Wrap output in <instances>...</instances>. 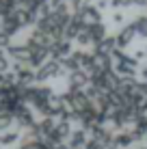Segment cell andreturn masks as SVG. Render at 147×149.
Listing matches in <instances>:
<instances>
[{
  "mask_svg": "<svg viewBox=\"0 0 147 149\" xmlns=\"http://www.w3.org/2000/svg\"><path fill=\"white\" fill-rule=\"evenodd\" d=\"M35 74H37V82H48L50 78H59V76H63L65 67L61 65V61L50 58L45 65H41L39 69H35Z\"/></svg>",
  "mask_w": 147,
  "mask_h": 149,
  "instance_id": "cell-1",
  "label": "cell"
},
{
  "mask_svg": "<svg viewBox=\"0 0 147 149\" xmlns=\"http://www.w3.org/2000/svg\"><path fill=\"white\" fill-rule=\"evenodd\" d=\"M136 69H139V61L130 54H125L121 61L115 63V71H117L121 78H132V76H136Z\"/></svg>",
  "mask_w": 147,
  "mask_h": 149,
  "instance_id": "cell-2",
  "label": "cell"
},
{
  "mask_svg": "<svg viewBox=\"0 0 147 149\" xmlns=\"http://www.w3.org/2000/svg\"><path fill=\"white\" fill-rule=\"evenodd\" d=\"M72 54V43L67 39H52V45H50V58L54 61H63L65 56Z\"/></svg>",
  "mask_w": 147,
  "mask_h": 149,
  "instance_id": "cell-3",
  "label": "cell"
},
{
  "mask_svg": "<svg viewBox=\"0 0 147 149\" xmlns=\"http://www.w3.org/2000/svg\"><path fill=\"white\" fill-rule=\"evenodd\" d=\"M48 56H50V50L48 48H35V50H30V54L26 58V65L30 69H39L41 65L48 63Z\"/></svg>",
  "mask_w": 147,
  "mask_h": 149,
  "instance_id": "cell-4",
  "label": "cell"
},
{
  "mask_svg": "<svg viewBox=\"0 0 147 149\" xmlns=\"http://www.w3.org/2000/svg\"><path fill=\"white\" fill-rule=\"evenodd\" d=\"M134 37H136V30H134V26H132V22H128L125 26L119 28L117 35H115V39H117V48H119V50H125L130 43H132Z\"/></svg>",
  "mask_w": 147,
  "mask_h": 149,
  "instance_id": "cell-5",
  "label": "cell"
},
{
  "mask_svg": "<svg viewBox=\"0 0 147 149\" xmlns=\"http://www.w3.org/2000/svg\"><path fill=\"white\" fill-rule=\"evenodd\" d=\"M89 132L84 130V127H76V130H72V134H69L67 138V147L69 149H84L89 143Z\"/></svg>",
  "mask_w": 147,
  "mask_h": 149,
  "instance_id": "cell-6",
  "label": "cell"
},
{
  "mask_svg": "<svg viewBox=\"0 0 147 149\" xmlns=\"http://www.w3.org/2000/svg\"><path fill=\"white\" fill-rule=\"evenodd\" d=\"M67 84H69V89H87L91 84V74L84 71V69H78V71H74V74H69Z\"/></svg>",
  "mask_w": 147,
  "mask_h": 149,
  "instance_id": "cell-7",
  "label": "cell"
},
{
  "mask_svg": "<svg viewBox=\"0 0 147 149\" xmlns=\"http://www.w3.org/2000/svg\"><path fill=\"white\" fill-rule=\"evenodd\" d=\"M15 11H17V9H15ZM11 13L9 15V17H4V19H0V22H2V30L4 33L9 35V37H13V35H17L20 30H22L24 26H22V22H20V17H17V13Z\"/></svg>",
  "mask_w": 147,
  "mask_h": 149,
  "instance_id": "cell-8",
  "label": "cell"
},
{
  "mask_svg": "<svg viewBox=\"0 0 147 149\" xmlns=\"http://www.w3.org/2000/svg\"><path fill=\"white\" fill-rule=\"evenodd\" d=\"M78 11L84 15V22L87 24H100L102 22V11H100L95 4H82Z\"/></svg>",
  "mask_w": 147,
  "mask_h": 149,
  "instance_id": "cell-9",
  "label": "cell"
},
{
  "mask_svg": "<svg viewBox=\"0 0 147 149\" xmlns=\"http://www.w3.org/2000/svg\"><path fill=\"white\" fill-rule=\"evenodd\" d=\"M80 56H82V50H76V52H72L69 56H65V58L61 61V65L65 67V71L74 74V71L82 69V65H80Z\"/></svg>",
  "mask_w": 147,
  "mask_h": 149,
  "instance_id": "cell-10",
  "label": "cell"
},
{
  "mask_svg": "<svg viewBox=\"0 0 147 149\" xmlns=\"http://www.w3.org/2000/svg\"><path fill=\"white\" fill-rule=\"evenodd\" d=\"M7 54L11 56L13 61H22V63H26L30 50L26 48V43H11V45L7 48Z\"/></svg>",
  "mask_w": 147,
  "mask_h": 149,
  "instance_id": "cell-11",
  "label": "cell"
},
{
  "mask_svg": "<svg viewBox=\"0 0 147 149\" xmlns=\"http://www.w3.org/2000/svg\"><path fill=\"white\" fill-rule=\"evenodd\" d=\"M132 145H134V138L130 134V130L117 132L113 138V149H125V147H132Z\"/></svg>",
  "mask_w": 147,
  "mask_h": 149,
  "instance_id": "cell-12",
  "label": "cell"
},
{
  "mask_svg": "<svg viewBox=\"0 0 147 149\" xmlns=\"http://www.w3.org/2000/svg\"><path fill=\"white\" fill-rule=\"evenodd\" d=\"M33 82H37V74H35V69L24 67L22 71H17V86L26 89V86H33Z\"/></svg>",
  "mask_w": 147,
  "mask_h": 149,
  "instance_id": "cell-13",
  "label": "cell"
},
{
  "mask_svg": "<svg viewBox=\"0 0 147 149\" xmlns=\"http://www.w3.org/2000/svg\"><path fill=\"white\" fill-rule=\"evenodd\" d=\"M20 141H22L20 130H7V132L0 134V147H13L15 143L20 145Z\"/></svg>",
  "mask_w": 147,
  "mask_h": 149,
  "instance_id": "cell-14",
  "label": "cell"
},
{
  "mask_svg": "<svg viewBox=\"0 0 147 149\" xmlns=\"http://www.w3.org/2000/svg\"><path fill=\"white\" fill-rule=\"evenodd\" d=\"M80 65H82V69L89 71V74H93V71L100 67L95 54H91V52H82V56H80Z\"/></svg>",
  "mask_w": 147,
  "mask_h": 149,
  "instance_id": "cell-15",
  "label": "cell"
},
{
  "mask_svg": "<svg viewBox=\"0 0 147 149\" xmlns=\"http://www.w3.org/2000/svg\"><path fill=\"white\" fill-rule=\"evenodd\" d=\"M17 149H43V143L37 141L35 136H30L28 132H26V136H22V141H20Z\"/></svg>",
  "mask_w": 147,
  "mask_h": 149,
  "instance_id": "cell-16",
  "label": "cell"
},
{
  "mask_svg": "<svg viewBox=\"0 0 147 149\" xmlns=\"http://www.w3.org/2000/svg\"><path fill=\"white\" fill-rule=\"evenodd\" d=\"M89 33H91V37H93L95 43H100L102 39L108 37V35H106V26H104V22H100V24H89Z\"/></svg>",
  "mask_w": 147,
  "mask_h": 149,
  "instance_id": "cell-17",
  "label": "cell"
},
{
  "mask_svg": "<svg viewBox=\"0 0 147 149\" xmlns=\"http://www.w3.org/2000/svg\"><path fill=\"white\" fill-rule=\"evenodd\" d=\"M132 26H134L139 37L147 39V15H136V17L132 19Z\"/></svg>",
  "mask_w": 147,
  "mask_h": 149,
  "instance_id": "cell-18",
  "label": "cell"
},
{
  "mask_svg": "<svg viewBox=\"0 0 147 149\" xmlns=\"http://www.w3.org/2000/svg\"><path fill=\"white\" fill-rule=\"evenodd\" d=\"M13 123H15V117L11 112H0V134L7 130H13Z\"/></svg>",
  "mask_w": 147,
  "mask_h": 149,
  "instance_id": "cell-19",
  "label": "cell"
},
{
  "mask_svg": "<svg viewBox=\"0 0 147 149\" xmlns=\"http://www.w3.org/2000/svg\"><path fill=\"white\" fill-rule=\"evenodd\" d=\"M76 41H78V43L82 45V48H87V45H93V43H95L93 37H91V33H89V24H87V28H84L82 33L78 35V39H76Z\"/></svg>",
  "mask_w": 147,
  "mask_h": 149,
  "instance_id": "cell-20",
  "label": "cell"
},
{
  "mask_svg": "<svg viewBox=\"0 0 147 149\" xmlns=\"http://www.w3.org/2000/svg\"><path fill=\"white\" fill-rule=\"evenodd\" d=\"M110 7H115V9H125V7H132V0H110Z\"/></svg>",
  "mask_w": 147,
  "mask_h": 149,
  "instance_id": "cell-21",
  "label": "cell"
},
{
  "mask_svg": "<svg viewBox=\"0 0 147 149\" xmlns=\"http://www.w3.org/2000/svg\"><path fill=\"white\" fill-rule=\"evenodd\" d=\"M15 11V7H7V4H2L0 2V19H4V17H9Z\"/></svg>",
  "mask_w": 147,
  "mask_h": 149,
  "instance_id": "cell-22",
  "label": "cell"
},
{
  "mask_svg": "<svg viewBox=\"0 0 147 149\" xmlns=\"http://www.w3.org/2000/svg\"><path fill=\"white\" fill-rule=\"evenodd\" d=\"M7 71H11V61L4 56V58H0V74H7Z\"/></svg>",
  "mask_w": 147,
  "mask_h": 149,
  "instance_id": "cell-23",
  "label": "cell"
},
{
  "mask_svg": "<svg viewBox=\"0 0 147 149\" xmlns=\"http://www.w3.org/2000/svg\"><path fill=\"white\" fill-rule=\"evenodd\" d=\"M113 24H123V26H125V15L121 11H115L113 13Z\"/></svg>",
  "mask_w": 147,
  "mask_h": 149,
  "instance_id": "cell-24",
  "label": "cell"
},
{
  "mask_svg": "<svg viewBox=\"0 0 147 149\" xmlns=\"http://www.w3.org/2000/svg\"><path fill=\"white\" fill-rule=\"evenodd\" d=\"M84 149H104V147L100 145L95 138H89V143H87V147H84Z\"/></svg>",
  "mask_w": 147,
  "mask_h": 149,
  "instance_id": "cell-25",
  "label": "cell"
},
{
  "mask_svg": "<svg viewBox=\"0 0 147 149\" xmlns=\"http://www.w3.org/2000/svg\"><path fill=\"white\" fill-rule=\"evenodd\" d=\"M132 56H134L136 61H143V58H147V52H145V50H136Z\"/></svg>",
  "mask_w": 147,
  "mask_h": 149,
  "instance_id": "cell-26",
  "label": "cell"
},
{
  "mask_svg": "<svg viewBox=\"0 0 147 149\" xmlns=\"http://www.w3.org/2000/svg\"><path fill=\"white\" fill-rule=\"evenodd\" d=\"M106 4H110V0H95V7H98L100 11H102V9L106 7Z\"/></svg>",
  "mask_w": 147,
  "mask_h": 149,
  "instance_id": "cell-27",
  "label": "cell"
},
{
  "mask_svg": "<svg viewBox=\"0 0 147 149\" xmlns=\"http://www.w3.org/2000/svg\"><path fill=\"white\" fill-rule=\"evenodd\" d=\"M134 7H141V9H147V0H132Z\"/></svg>",
  "mask_w": 147,
  "mask_h": 149,
  "instance_id": "cell-28",
  "label": "cell"
},
{
  "mask_svg": "<svg viewBox=\"0 0 147 149\" xmlns=\"http://www.w3.org/2000/svg\"><path fill=\"white\" fill-rule=\"evenodd\" d=\"M63 2H67V0H50V7H52V11H54L56 7H61Z\"/></svg>",
  "mask_w": 147,
  "mask_h": 149,
  "instance_id": "cell-29",
  "label": "cell"
},
{
  "mask_svg": "<svg viewBox=\"0 0 147 149\" xmlns=\"http://www.w3.org/2000/svg\"><path fill=\"white\" fill-rule=\"evenodd\" d=\"M141 76H143V80H147V63H145V67L141 69Z\"/></svg>",
  "mask_w": 147,
  "mask_h": 149,
  "instance_id": "cell-30",
  "label": "cell"
},
{
  "mask_svg": "<svg viewBox=\"0 0 147 149\" xmlns=\"http://www.w3.org/2000/svg\"><path fill=\"white\" fill-rule=\"evenodd\" d=\"M4 54H7V50H4V48H0V58H4Z\"/></svg>",
  "mask_w": 147,
  "mask_h": 149,
  "instance_id": "cell-31",
  "label": "cell"
},
{
  "mask_svg": "<svg viewBox=\"0 0 147 149\" xmlns=\"http://www.w3.org/2000/svg\"><path fill=\"white\" fill-rule=\"evenodd\" d=\"M136 149H147V145H141V147H136Z\"/></svg>",
  "mask_w": 147,
  "mask_h": 149,
  "instance_id": "cell-32",
  "label": "cell"
},
{
  "mask_svg": "<svg viewBox=\"0 0 147 149\" xmlns=\"http://www.w3.org/2000/svg\"><path fill=\"white\" fill-rule=\"evenodd\" d=\"M145 52H147V45H145Z\"/></svg>",
  "mask_w": 147,
  "mask_h": 149,
  "instance_id": "cell-33",
  "label": "cell"
},
{
  "mask_svg": "<svg viewBox=\"0 0 147 149\" xmlns=\"http://www.w3.org/2000/svg\"><path fill=\"white\" fill-rule=\"evenodd\" d=\"M143 82H145V84H147V80H143Z\"/></svg>",
  "mask_w": 147,
  "mask_h": 149,
  "instance_id": "cell-34",
  "label": "cell"
}]
</instances>
